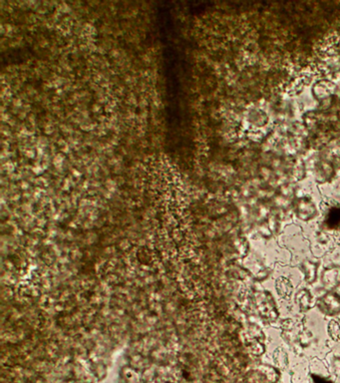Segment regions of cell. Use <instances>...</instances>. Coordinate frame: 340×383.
<instances>
[{
    "mask_svg": "<svg viewBox=\"0 0 340 383\" xmlns=\"http://www.w3.org/2000/svg\"><path fill=\"white\" fill-rule=\"evenodd\" d=\"M297 215L302 219H309L313 218V216L316 213L315 206L313 203L307 199H302L298 202V205L296 207Z\"/></svg>",
    "mask_w": 340,
    "mask_h": 383,
    "instance_id": "6da1fadb",
    "label": "cell"
},
{
    "mask_svg": "<svg viewBox=\"0 0 340 383\" xmlns=\"http://www.w3.org/2000/svg\"><path fill=\"white\" fill-rule=\"evenodd\" d=\"M334 174V168L331 163L327 161H320L315 165V176L318 181H328Z\"/></svg>",
    "mask_w": 340,
    "mask_h": 383,
    "instance_id": "7a4b0ae2",
    "label": "cell"
},
{
    "mask_svg": "<svg viewBox=\"0 0 340 383\" xmlns=\"http://www.w3.org/2000/svg\"><path fill=\"white\" fill-rule=\"evenodd\" d=\"M276 287L279 295L283 298H289L292 293V284L285 276H280L276 281Z\"/></svg>",
    "mask_w": 340,
    "mask_h": 383,
    "instance_id": "3957f363",
    "label": "cell"
},
{
    "mask_svg": "<svg viewBox=\"0 0 340 383\" xmlns=\"http://www.w3.org/2000/svg\"><path fill=\"white\" fill-rule=\"evenodd\" d=\"M322 300L330 314H336L340 312V299L338 297L334 295H327Z\"/></svg>",
    "mask_w": 340,
    "mask_h": 383,
    "instance_id": "277c9868",
    "label": "cell"
},
{
    "mask_svg": "<svg viewBox=\"0 0 340 383\" xmlns=\"http://www.w3.org/2000/svg\"><path fill=\"white\" fill-rule=\"evenodd\" d=\"M327 331L331 339L334 341H340V321L337 319L330 321L327 327Z\"/></svg>",
    "mask_w": 340,
    "mask_h": 383,
    "instance_id": "5b68a950",
    "label": "cell"
},
{
    "mask_svg": "<svg viewBox=\"0 0 340 383\" xmlns=\"http://www.w3.org/2000/svg\"><path fill=\"white\" fill-rule=\"evenodd\" d=\"M283 357H286V354H285L284 350H283L282 348L277 349V351L275 352V361H276L278 364L283 365ZM284 361H286V360H284ZM283 365H284V364H283Z\"/></svg>",
    "mask_w": 340,
    "mask_h": 383,
    "instance_id": "8992f818",
    "label": "cell"
}]
</instances>
